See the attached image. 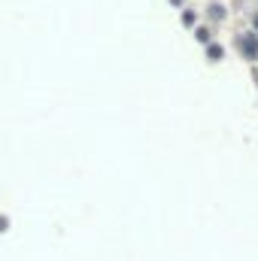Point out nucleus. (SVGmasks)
<instances>
[{"mask_svg": "<svg viewBox=\"0 0 258 261\" xmlns=\"http://www.w3.org/2000/svg\"><path fill=\"white\" fill-rule=\"evenodd\" d=\"M255 28H258V15H255Z\"/></svg>", "mask_w": 258, "mask_h": 261, "instance_id": "nucleus-2", "label": "nucleus"}, {"mask_svg": "<svg viewBox=\"0 0 258 261\" xmlns=\"http://www.w3.org/2000/svg\"><path fill=\"white\" fill-rule=\"evenodd\" d=\"M240 46H243V52H246V58H255V55H258V46L252 43V40H249V37H246V40H243Z\"/></svg>", "mask_w": 258, "mask_h": 261, "instance_id": "nucleus-1", "label": "nucleus"}]
</instances>
